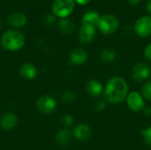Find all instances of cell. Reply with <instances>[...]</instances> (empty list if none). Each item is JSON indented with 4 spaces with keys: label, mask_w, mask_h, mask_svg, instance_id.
<instances>
[{
    "label": "cell",
    "mask_w": 151,
    "mask_h": 150,
    "mask_svg": "<svg viewBox=\"0 0 151 150\" xmlns=\"http://www.w3.org/2000/svg\"><path fill=\"white\" fill-rule=\"evenodd\" d=\"M128 95L127 81L119 76L112 77L106 84L104 89V100L111 104L122 103Z\"/></svg>",
    "instance_id": "obj_1"
},
{
    "label": "cell",
    "mask_w": 151,
    "mask_h": 150,
    "mask_svg": "<svg viewBox=\"0 0 151 150\" xmlns=\"http://www.w3.org/2000/svg\"><path fill=\"white\" fill-rule=\"evenodd\" d=\"M1 44L6 50L15 51L21 49L25 44V37L18 30H6L1 37Z\"/></svg>",
    "instance_id": "obj_2"
},
{
    "label": "cell",
    "mask_w": 151,
    "mask_h": 150,
    "mask_svg": "<svg viewBox=\"0 0 151 150\" xmlns=\"http://www.w3.org/2000/svg\"><path fill=\"white\" fill-rule=\"evenodd\" d=\"M119 27V21L117 17L111 14H105L100 17L97 24L98 29L104 34H114Z\"/></svg>",
    "instance_id": "obj_3"
},
{
    "label": "cell",
    "mask_w": 151,
    "mask_h": 150,
    "mask_svg": "<svg viewBox=\"0 0 151 150\" xmlns=\"http://www.w3.org/2000/svg\"><path fill=\"white\" fill-rule=\"evenodd\" d=\"M74 0H54L52 4V11L56 17L67 18L74 9Z\"/></svg>",
    "instance_id": "obj_4"
},
{
    "label": "cell",
    "mask_w": 151,
    "mask_h": 150,
    "mask_svg": "<svg viewBox=\"0 0 151 150\" xmlns=\"http://www.w3.org/2000/svg\"><path fill=\"white\" fill-rule=\"evenodd\" d=\"M134 32L140 37H148L151 34V17L142 16L134 24Z\"/></svg>",
    "instance_id": "obj_5"
},
{
    "label": "cell",
    "mask_w": 151,
    "mask_h": 150,
    "mask_svg": "<svg viewBox=\"0 0 151 150\" xmlns=\"http://www.w3.org/2000/svg\"><path fill=\"white\" fill-rule=\"evenodd\" d=\"M36 106L40 112L43 114H50L57 109V102L52 96L42 95L37 100Z\"/></svg>",
    "instance_id": "obj_6"
},
{
    "label": "cell",
    "mask_w": 151,
    "mask_h": 150,
    "mask_svg": "<svg viewBox=\"0 0 151 150\" xmlns=\"http://www.w3.org/2000/svg\"><path fill=\"white\" fill-rule=\"evenodd\" d=\"M127 103L128 108L135 112L142 111L145 107L143 96L136 91H132L127 95Z\"/></svg>",
    "instance_id": "obj_7"
},
{
    "label": "cell",
    "mask_w": 151,
    "mask_h": 150,
    "mask_svg": "<svg viewBox=\"0 0 151 150\" xmlns=\"http://www.w3.org/2000/svg\"><path fill=\"white\" fill-rule=\"evenodd\" d=\"M150 65L144 62H140L134 65L132 69V77L135 81H142L147 80L150 75Z\"/></svg>",
    "instance_id": "obj_8"
},
{
    "label": "cell",
    "mask_w": 151,
    "mask_h": 150,
    "mask_svg": "<svg viewBox=\"0 0 151 150\" xmlns=\"http://www.w3.org/2000/svg\"><path fill=\"white\" fill-rule=\"evenodd\" d=\"M96 36V27L90 25H82L79 30L78 38L83 44L91 42Z\"/></svg>",
    "instance_id": "obj_9"
},
{
    "label": "cell",
    "mask_w": 151,
    "mask_h": 150,
    "mask_svg": "<svg viewBox=\"0 0 151 150\" xmlns=\"http://www.w3.org/2000/svg\"><path fill=\"white\" fill-rule=\"evenodd\" d=\"M91 135L92 130L90 126L87 124L80 123L76 125L73 128V136L81 141H88L91 137Z\"/></svg>",
    "instance_id": "obj_10"
},
{
    "label": "cell",
    "mask_w": 151,
    "mask_h": 150,
    "mask_svg": "<svg viewBox=\"0 0 151 150\" xmlns=\"http://www.w3.org/2000/svg\"><path fill=\"white\" fill-rule=\"evenodd\" d=\"M69 57H70L71 62L76 65H81L85 64L88 58V52L84 49H81V48L73 49L70 52Z\"/></svg>",
    "instance_id": "obj_11"
},
{
    "label": "cell",
    "mask_w": 151,
    "mask_h": 150,
    "mask_svg": "<svg viewBox=\"0 0 151 150\" xmlns=\"http://www.w3.org/2000/svg\"><path fill=\"white\" fill-rule=\"evenodd\" d=\"M17 116L12 112H7L0 119V127L4 131H11L17 126Z\"/></svg>",
    "instance_id": "obj_12"
},
{
    "label": "cell",
    "mask_w": 151,
    "mask_h": 150,
    "mask_svg": "<svg viewBox=\"0 0 151 150\" xmlns=\"http://www.w3.org/2000/svg\"><path fill=\"white\" fill-rule=\"evenodd\" d=\"M27 17L20 11H14L8 17V23L14 27H22L27 23Z\"/></svg>",
    "instance_id": "obj_13"
},
{
    "label": "cell",
    "mask_w": 151,
    "mask_h": 150,
    "mask_svg": "<svg viewBox=\"0 0 151 150\" xmlns=\"http://www.w3.org/2000/svg\"><path fill=\"white\" fill-rule=\"evenodd\" d=\"M19 74L25 80H33L37 75V69L33 64L25 63L19 67Z\"/></svg>",
    "instance_id": "obj_14"
},
{
    "label": "cell",
    "mask_w": 151,
    "mask_h": 150,
    "mask_svg": "<svg viewBox=\"0 0 151 150\" xmlns=\"http://www.w3.org/2000/svg\"><path fill=\"white\" fill-rule=\"evenodd\" d=\"M86 89L89 95L93 97H98L103 93V85L99 80L93 79L88 81L86 85Z\"/></svg>",
    "instance_id": "obj_15"
},
{
    "label": "cell",
    "mask_w": 151,
    "mask_h": 150,
    "mask_svg": "<svg viewBox=\"0 0 151 150\" xmlns=\"http://www.w3.org/2000/svg\"><path fill=\"white\" fill-rule=\"evenodd\" d=\"M100 15L96 11H88L82 17L81 23L82 25H90L94 27H97V24L100 19Z\"/></svg>",
    "instance_id": "obj_16"
},
{
    "label": "cell",
    "mask_w": 151,
    "mask_h": 150,
    "mask_svg": "<svg viewBox=\"0 0 151 150\" xmlns=\"http://www.w3.org/2000/svg\"><path fill=\"white\" fill-rule=\"evenodd\" d=\"M58 30L60 31V33H62L63 34H65V35H69V34H73V32L74 30V23L71 19H69L67 18H64L58 21Z\"/></svg>",
    "instance_id": "obj_17"
},
{
    "label": "cell",
    "mask_w": 151,
    "mask_h": 150,
    "mask_svg": "<svg viewBox=\"0 0 151 150\" xmlns=\"http://www.w3.org/2000/svg\"><path fill=\"white\" fill-rule=\"evenodd\" d=\"M73 134L68 129H62L56 134V141L60 146H67L70 144Z\"/></svg>",
    "instance_id": "obj_18"
},
{
    "label": "cell",
    "mask_w": 151,
    "mask_h": 150,
    "mask_svg": "<svg viewBox=\"0 0 151 150\" xmlns=\"http://www.w3.org/2000/svg\"><path fill=\"white\" fill-rule=\"evenodd\" d=\"M117 57V52L111 49H104L101 53H100V58L106 63L112 62L116 59Z\"/></svg>",
    "instance_id": "obj_19"
},
{
    "label": "cell",
    "mask_w": 151,
    "mask_h": 150,
    "mask_svg": "<svg viewBox=\"0 0 151 150\" xmlns=\"http://www.w3.org/2000/svg\"><path fill=\"white\" fill-rule=\"evenodd\" d=\"M77 99V96L76 95L72 92V91H67V92H65L62 95H61V100L65 103H73Z\"/></svg>",
    "instance_id": "obj_20"
},
{
    "label": "cell",
    "mask_w": 151,
    "mask_h": 150,
    "mask_svg": "<svg viewBox=\"0 0 151 150\" xmlns=\"http://www.w3.org/2000/svg\"><path fill=\"white\" fill-rule=\"evenodd\" d=\"M142 96L145 99L151 102V80L145 83V85L142 87Z\"/></svg>",
    "instance_id": "obj_21"
},
{
    "label": "cell",
    "mask_w": 151,
    "mask_h": 150,
    "mask_svg": "<svg viewBox=\"0 0 151 150\" xmlns=\"http://www.w3.org/2000/svg\"><path fill=\"white\" fill-rule=\"evenodd\" d=\"M142 136L144 141L148 145L151 146V126L147 127L142 131Z\"/></svg>",
    "instance_id": "obj_22"
},
{
    "label": "cell",
    "mask_w": 151,
    "mask_h": 150,
    "mask_svg": "<svg viewBox=\"0 0 151 150\" xmlns=\"http://www.w3.org/2000/svg\"><path fill=\"white\" fill-rule=\"evenodd\" d=\"M61 123L65 126L68 127L70 126H72L73 124V116L69 115V114H65L61 118Z\"/></svg>",
    "instance_id": "obj_23"
},
{
    "label": "cell",
    "mask_w": 151,
    "mask_h": 150,
    "mask_svg": "<svg viewBox=\"0 0 151 150\" xmlns=\"http://www.w3.org/2000/svg\"><path fill=\"white\" fill-rule=\"evenodd\" d=\"M56 18H55V15L54 14H46L44 17H43V19H42V22H43V24L45 25V26H47V27H50V26H51L52 24H54V22H55V19Z\"/></svg>",
    "instance_id": "obj_24"
},
{
    "label": "cell",
    "mask_w": 151,
    "mask_h": 150,
    "mask_svg": "<svg viewBox=\"0 0 151 150\" xmlns=\"http://www.w3.org/2000/svg\"><path fill=\"white\" fill-rule=\"evenodd\" d=\"M106 108V102L104 100H100L96 103V106H95V109L96 111H104V109Z\"/></svg>",
    "instance_id": "obj_25"
},
{
    "label": "cell",
    "mask_w": 151,
    "mask_h": 150,
    "mask_svg": "<svg viewBox=\"0 0 151 150\" xmlns=\"http://www.w3.org/2000/svg\"><path fill=\"white\" fill-rule=\"evenodd\" d=\"M144 56L147 60L151 61V43L146 46V48L144 50Z\"/></svg>",
    "instance_id": "obj_26"
},
{
    "label": "cell",
    "mask_w": 151,
    "mask_h": 150,
    "mask_svg": "<svg viewBox=\"0 0 151 150\" xmlns=\"http://www.w3.org/2000/svg\"><path fill=\"white\" fill-rule=\"evenodd\" d=\"M143 111V113L145 116L147 117H150L151 116V108L150 107H144V109L142 110Z\"/></svg>",
    "instance_id": "obj_27"
},
{
    "label": "cell",
    "mask_w": 151,
    "mask_h": 150,
    "mask_svg": "<svg viewBox=\"0 0 151 150\" xmlns=\"http://www.w3.org/2000/svg\"><path fill=\"white\" fill-rule=\"evenodd\" d=\"M127 3L129 4H131V5H137V4H139L140 3H141V0H127Z\"/></svg>",
    "instance_id": "obj_28"
},
{
    "label": "cell",
    "mask_w": 151,
    "mask_h": 150,
    "mask_svg": "<svg viewBox=\"0 0 151 150\" xmlns=\"http://www.w3.org/2000/svg\"><path fill=\"white\" fill-rule=\"evenodd\" d=\"M90 0H74V2H76L77 4H81V5H85L88 3H89Z\"/></svg>",
    "instance_id": "obj_29"
},
{
    "label": "cell",
    "mask_w": 151,
    "mask_h": 150,
    "mask_svg": "<svg viewBox=\"0 0 151 150\" xmlns=\"http://www.w3.org/2000/svg\"><path fill=\"white\" fill-rule=\"evenodd\" d=\"M146 9H147V11H148V12L151 13V0H148V1H147Z\"/></svg>",
    "instance_id": "obj_30"
},
{
    "label": "cell",
    "mask_w": 151,
    "mask_h": 150,
    "mask_svg": "<svg viewBox=\"0 0 151 150\" xmlns=\"http://www.w3.org/2000/svg\"><path fill=\"white\" fill-rule=\"evenodd\" d=\"M1 26H2V21L0 20V27H1Z\"/></svg>",
    "instance_id": "obj_31"
}]
</instances>
